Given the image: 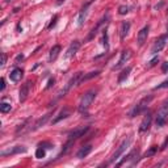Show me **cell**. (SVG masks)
<instances>
[{
  "label": "cell",
  "mask_w": 168,
  "mask_h": 168,
  "mask_svg": "<svg viewBox=\"0 0 168 168\" xmlns=\"http://www.w3.org/2000/svg\"><path fill=\"white\" fill-rule=\"evenodd\" d=\"M162 72L163 74H168V62L162 63Z\"/></svg>",
  "instance_id": "d6a6232c"
},
{
  "label": "cell",
  "mask_w": 168,
  "mask_h": 168,
  "mask_svg": "<svg viewBox=\"0 0 168 168\" xmlns=\"http://www.w3.org/2000/svg\"><path fill=\"white\" fill-rule=\"evenodd\" d=\"M168 121V106L163 105V108L158 112L156 114V118H155V124L158 127H162V126L166 125V122Z\"/></svg>",
  "instance_id": "8992f818"
},
{
  "label": "cell",
  "mask_w": 168,
  "mask_h": 168,
  "mask_svg": "<svg viewBox=\"0 0 168 168\" xmlns=\"http://www.w3.org/2000/svg\"><path fill=\"white\" fill-rule=\"evenodd\" d=\"M5 62H7V55H5L4 53H1V63H0V66L4 67L5 66Z\"/></svg>",
  "instance_id": "836d02e7"
},
{
  "label": "cell",
  "mask_w": 168,
  "mask_h": 168,
  "mask_svg": "<svg viewBox=\"0 0 168 168\" xmlns=\"http://www.w3.org/2000/svg\"><path fill=\"white\" fill-rule=\"evenodd\" d=\"M30 87H32V83L30 82H26L22 84L21 89H20V101L24 103L25 100L28 99V96H29V92H30Z\"/></svg>",
  "instance_id": "9a60e30c"
},
{
  "label": "cell",
  "mask_w": 168,
  "mask_h": 168,
  "mask_svg": "<svg viewBox=\"0 0 168 168\" xmlns=\"http://www.w3.org/2000/svg\"><path fill=\"white\" fill-rule=\"evenodd\" d=\"M54 83H55V79L54 78H51V79L49 80V83H47V85H46V89H49V88H51L53 85H54Z\"/></svg>",
  "instance_id": "e575fe53"
},
{
  "label": "cell",
  "mask_w": 168,
  "mask_h": 168,
  "mask_svg": "<svg viewBox=\"0 0 168 168\" xmlns=\"http://www.w3.org/2000/svg\"><path fill=\"white\" fill-rule=\"evenodd\" d=\"M22 59H24V55H22V54L17 55V58H16V61H17V62H19V61H22Z\"/></svg>",
  "instance_id": "74e56055"
},
{
  "label": "cell",
  "mask_w": 168,
  "mask_h": 168,
  "mask_svg": "<svg viewBox=\"0 0 168 168\" xmlns=\"http://www.w3.org/2000/svg\"><path fill=\"white\" fill-rule=\"evenodd\" d=\"M82 76H83V72H78V74H75L74 76L71 78V79L68 80V83L64 85V88L61 89V92L58 93V97H62V96H66V93L70 91V89L72 88V87H75V85H79V83H80V79H82Z\"/></svg>",
  "instance_id": "277c9868"
},
{
  "label": "cell",
  "mask_w": 168,
  "mask_h": 168,
  "mask_svg": "<svg viewBox=\"0 0 168 168\" xmlns=\"http://www.w3.org/2000/svg\"><path fill=\"white\" fill-rule=\"evenodd\" d=\"M156 151H158V147H156V146L150 147V150L146 151V154H145V156H143V158H150V156L155 155V154H156Z\"/></svg>",
  "instance_id": "83f0119b"
},
{
  "label": "cell",
  "mask_w": 168,
  "mask_h": 168,
  "mask_svg": "<svg viewBox=\"0 0 168 168\" xmlns=\"http://www.w3.org/2000/svg\"><path fill=\"white\" fill-rule=\"evenodd\" d=\"M50 116H51V113H47V114H45L43 117H41L40 120H37V121H36V124H34V126L32 127V130H38L40 127L45 126V125H46V122L49 121Z\"/></svg>",
  "instance_id": "ac0fdd59"
},
{
  "label": "cell",
  "mask_w": 168,
  "mask_h": 168,
  "mask_svg": "<svg viewBox=\"0 0 168 168\" xmlns=\"http://www.w3.org/2000/svg\"><path fill=\"white\" fill-rule=\"evenodd\" d=\"M29 122H30V120L28 118V120H25L24 122H22L21 125H19V127H17V130H16V135H20V133L22 134L24 133V130L26 129V126L29 125Z\"/></svg>",
  "instance_id": "d4e9b609"
},
{
  "label": "cell",
  "mask_w": 168,
  "mask_h": 168,
  "mask_svg": "<svg viewBox=\"0 0 168 168\" xmlns=\"http://www.w3.org/2000/svg\"><path fill=\"white\" fill-rule=\"evenodd\" d=\"M152 100V96H147V97H143V99L141 100V101L138 103L135 106H134L133 109L130 110V113H129V117H131V118H134V117H137L138 114H141L142 112L145 110V109L147 108V105L150 104V101Z\"/></svg>",
  "instance_id": "3957f363"
},
{
  "label": "cell",
  "mask_w": 168,
  "mask_h": 168,
  "mask_svg": "<svg viewBox=\"0 0 168 168\" xmlns=\"http://www.w3.org/2000/svg\"><path fill=\"white\" fill-rule=\"evenodd\" d=\"M151 122H152V116H151V113H147L146 116L143 117V120H142L141 125H139V133H146V131L150 129L151 126Z\"/></svg>",
  "instance_id": "9c48e42d"
},
{
  "label": "cell",
  "mask_w": 168,
  "mask_h": 168,
  "mask_svg": "<svg viewBox=\"0 0 168 168\" xmlns=\"http://www.w3.org/2000/svg\"><path fill=\"white\" fill-rule=\"evenodd\" d=\"M131 58V51L130 50H124V51L121 53V58H120V61L118 62H117V64L116 66L113 67V70H118V68H121L122 66H124V64L127 62L129 59H130Z\"/></svg>",
  "instance_id": "8fae6325"
},
{
  "label": "cell",
  "mask_w": 168,
  "mask_h": 168,
  "mask_svg": "<svg viewBox=\"0 0 168 168\" xmlns=\"http://www.w3.org/2000/svg\"><path fill=\"white\" fill-rule=\"evenodd\" d=\"M130 72H131V67H126L124 71L120 74V76H118V84H122V83H124L125 80L129 78V74H130Z\"/></svg>",
  "instance_id": "603a6c76"
},
{
  "label": "cell",
  "mask_w": 168,
  "mask_h": 168,
  "mask_svg": "<svg viewBox=\"0 0 168 168\" xmlns=\"http://www.w3.org/2000/svg\"><path fill=\"white\" fill-rule=\"evenodd\" d=\"M0 83H1V85H0V91H4V88H5V80H4V78H1Z\"/></svg>",
  "instance_id": "8d00e7d4"
},
{
  "label": "cell",
  "mask_w": 168,
  "mask_h": 168,
  "mask_svg": "<svg viewBox=\"0 0 168 168\" xmlns=\"http://www.w3.org/2000/svg\"><path fill=\"white\" fill-rule=\"evenodd\" d=\"M79 47H80V42H79V41L71 42V45L68 46V49H67L66 54H64V58H66V59H70V58H72V57H74V55L78 53Z\"/></svg>",
  "instance_id": "30bf717a"
},
{
  "label": "cell",
  "mask_w": 168,
  "mask_h": 168,
  "mask_svg": "<svg viewBox=\"0 0 168 168\" xmlns=\"http://www.w3.org/2000/svg\"><path fill=\"white\" fill-rule=\"evenodd\" d=\"M92 151V145H85V146H83L82 148H80L79 151H78V154H76V158H79V159H83V158H85L87 155H88L89 152Z\"/></svg>",
  "instance_id": "44dd1931"
},
{
  "label": "cell",
  "mask_w": 168,
  "mask_h": 168,
  "mask_svg": "<svg viewBox=\"0 0 168 168\" xmlns=\"http://www.w3.org/2000/svg\"><path fill=\"white\" fill-rule=\"evenodd\" d=\"M138 154H139V151L138 150H133L130 154H129L127 156H125L124 159H122L120 163H117V167H121V166H124L125 163H129V162H131V166H134V164L138 162Z\"/></svg>",
  "instance_id": "52a82bcc"
},
{
  "label": "cell",
  "mask_w": 168,
  "mask_h": 168,
  "mask_svg": "<svg viewBox=\"0 0 168 168\" xmlns=\"http://www.w3.org/2000/svg\"><path fill=\"white\" fill-rule=\"evenodd\" d=\"M57 20H58V16H55V17L53 19L51 24H50V25H49V26H47V28H49V29H51V28H53V26H54V25H55V22H57Z\"/></svg>",
  "instance_id": "d590c367"
},
{
  "label": "cell",
  "mask_w": 168,
  "mask_h": 168,
  "mask_svg": "<svg viewBox=\"0 0 168 168\" xmlns=\"http://www.w3.org/2000/svg\"><path fill=\"white\" fill-rule=\"evenodd\" d=\"M131 141H133V138H131V137H127L126 139H124V141L120 143V146L117 147V150L114 151V154L110 156V159H109V163H110V164L116 163V162L120 158H121L122 154H124L125 151H126V148H127V147L131 145Z\"/></svg>",
  "instance_id": "7a4b0ae2"
},
{
  "label": "cell",
  "mask_w": 168,
  "mask_h": 168,
  "mask_svg": "<svg viewBox=\"0 0 168 168\" xmlns=\"http://www.w3.org/2000/svg\"><path fill=\"white\" fill-rule=\"evenodd\" d=\"M148 32H150V28L148 25H146L145 28H142L138 33V37H137V42H138V46H143L145 42L147 40V36H148Z\"/></svg>",
  "instance_id": "4fadbf2b"
},
{
  "label": "cell",
  "mask_w": 168,
  "mask_h": 168,
  "mask_svg": "<svg viewBox=\"0 0 168 168\" xmlns=\"http://www.w3.org/2000/svg\"><path fill=\"white\" fill-rule=\"evenodd\" d=\"M127 12H129V7H126V5H121V7L118 8V13H120L121 16L126 15Z\"/></svg>",
  "instance_id": "f546056e"
},
{
  "label": "cell",
  "mask_w": 168,
  "mask_h": 168,
  "mask_svg": "<svg viewBox=\"0 0 168 168\" xmlns=\"http://www.w3.org/2000/svg\"><path fill=\"white\" fill-rule=\"evenodd\" d=\"M11 109H12V106H11V104H8V103H1L0 104L1 113H8V112H11Z\"/></svg>",
  "instance_id": "4316f807"
},
{
  "label": "cell",
  "mask_w": 168,
  "mask_h": 168,
  "mask_svg": "<svg viewBox=\"0 0 168 168\" xmlns=\"http://www.w3.org/2000/svg\"><path fill=\"white\" fill-rule=\"evenodd\" d=\"M96 95H97L96 89H89L88 92H85V93L83 95L82 99H80V103H79V112L80 113H84V112L88 110V108L92 105L93 100L96 99Z\"/></svg>",
  "instance_id": "6da1fadb"
},
{
  "label": "cell",
  "mask_w": 168,
  "mask_h": 168,
  "mask_svg": "<svg viewBox=\"0 0 168 168\" xmlns=\"http://www.w3.org/2000/svg\"><path fill=\"white\" fill-rule=\"evenodd\" d=\"M106 19H108V13H106V15L104 16V17H103L101 20H100L99 22H97V25H96V26H95L93 29L91 30V33H89V36H88V37H87V41H91L92 38H93L97 34V30H99V29H100V26H101V25H103V24H104V22L106 21Z\"/></svg>",
  "instance_id": "2e32d148"
},
{
  "label": "cell",
  "mask_w": 168,
  "mask_h": 168,
  "mask_svg": "<svg viewBox=\"0 0 168 168\" xmlns=\"http://www.w3.org/2000/svg\"><path fill=\"white\" fill-rule=\"evenodd\" d=\"M93 1V0H91V1H88L85 5L80 9V12H79V16H78V25L79 26H82V25L84 24V20H85V17H87V13H88V8H89V5H91V3Z\"/></svg>",
  "instance_id": "5bb4252c"
},
{
  "label": "cell",
  "mask_w": 168,
  "mask_h": 168,
  "mask_svg": "<svg viewBox=\"0 0 168 168\" xmlns=\"http://www.w3.org/2000/svg\"><path fill=\"white\" fill-rule=\"evenodd\" d=\"M164 105H166V106H168V101H166V103H164Z\"/></svg>",
  "instance_id": "ab89813d"
},
{
  "label": "cell",
  "mask_w": 168,
  "mask_h": 168,
  "mask_svg": "<svg viewBox=\"0 0 168 168\" xmlns=\"http://www.w3.org/2000/svg\"><path fill=\"white\" fill-rule=\"evenodd\" d=\"M103 43H104V46H105V49L108 50V47H109V45H108V32H106V28L104 30H103Z\"/></svg>",
  "instance_id": "f1b7e54d"
},
{
  "label": "cell",
  "mask_w": 168,
  "mask_h": 168,
  "mask_svg": "<svg viewBox=\"0 0 168 168\" xmlns=\"http://www.w3.org/2000/svg\"><path fill=\"white\" fill-rule=\"evenodd\" d=\"M59 53H61V46L59 45H55V46H53V49L50 50V57H49V59L51 61H55L58 58V55H59Z\"/></svg>",
  "instance_id": "7402d4cb"
},
{
  "label": "cell",
  "mask_w": 168,
  "mask_h": 168,
  "mask_svg": "<svg viewBox=\"0 0 168 168\" xmlns=\"http://www.w3.org/2000/svg\"><path fill=\"white\" fill-rule=\"evenodd\" d=\"M70 116H71V109L67 108V106H66V108H63L62 110H61L59 113H58L57 116L54 117V120L51 121V124H53V125H55V124H58L59 121H62V120L67 118V117H70Z\"/></svg>",
  "instance_id": "7c38bea8"
},
{
  "label": "cell",
  "mask_w": 168,
  "mask_h": 168,
  "mask_svg": "<svg viewBox=\"0 0 168 168\" xmlns=\"http://www.w3.org/2000/svg\"><path fill=\"white\" fill-rule=\"evenodd\" d=\"M162 88H168V79H167V80H164L163 83H160L159 85H156L154 89H162Z\"/></svg>",
  "instance_id": "4dcf8cb0"
},
{
  "label": "cell",
  "mask_w": 168,
  "mask_h": 168,
  "mask_svg": "<svg viewBox=\"0 0 168 168\" xmlns=\"http://www.w3.org/2000/svg\"><path fill=\"white\" fill-rule=\"evenodd\" d=\"M22 75H24V71L17 67V68H15V70H12V71H11L9 78H11V80H12V82L16 83V82H19V80H21Z\"/></svg>",
  "instance_id": "ffe728a7"
},
{
  "label": "cell",
  "mask_w": 168,
  "mask_h": 168,
  "mask_svg": "<svg viewBox=\"0 0 168 168\" xmlns=\"http://www.w3.org/2000/svg\"><path fill=\"white\" fill-rule=\"evenodd\" d=\"M167 32H168V26H167Z\"/></svg>",
  "instance_id": "60d3db41"
},
{
  "label": "cell",
  "mask_w": 168,
  "mask_h": 168,
  "mask_svg": "<svg viewBox=\"0 0 168 168\" xmlns=\"http://www.w3.org/2000/svg\"><path fill=\"white\" fill-rule=\"evenodd\" d=\"M99 74H100V71H92V72H89V74L84 75V76H82V79H80V83L79 84H82L83 82H87V80H89V79H92V78L97 76Z\"/></svg>",
  "instance_id": "cb8c5ba5"
},
{
  "label": "cell",
  "mask_w": 168,
  "mask_h": 168,
  "mask_svg": "<svg viewBox=\"0 0 168 168\" xmlns=\"http://www.w3.org/2000/svg\"><path fill=\"white\" fill-rule=\"evenodd\" d=\"M26 151V148H25L24 146H16L13 148H9V150L7 151H1L0 152V155L1 156H5V155H15V154H19V152H25Z\"/></svg>",
  "instance_id": "e0dca14e"
},
{
  "label": "cell",
  "mask_w": 168,
  "mask_h": 168,
  "mask_svg": "<svg viewBox=\"0 0 168 168\" xmlns=\"http://www.w3.org/2000/svg\"><path fill=\"white\" fill-rule=\"evenodd\" d=\"M45 156H46V151H45V148L42 146H40L37 150H36V158L37 159H43Z\"/></svg>",
  "instance_id": "484cf974"
},
{
  "label": "cell",
  "mask_w": 168,
  "mask_h": 168,
  "mask_svg": "<svg viewBox=\"0 0 168 168\" xmlns=\"http://www.w3.org/2000/svg\"><path fill=\"white\" fill-rule=\"evenodd\" d=\"M88 130H89L88 126H80V127L75 129L74 131H71V133L68 134V139H71V141H76V139L80 138V137H84V134H85Z\"/></svg>",
  "instance_id": "ba28073f"
},
{
  "label": "cell",
  "mask_w": 168,
  "mask_h": 168,
  "mask_svg": "<svg viewBox=\"0 0 168 168\" xmlns=\"http://www.w3.org/2000/svg\"><path fill=\"white\" fill-rule=\"evenodd\" d=\"M168 43V34H163L154 42L152 47H151V54H158L159 51L164 49Z\"/></svg>",
  "instance_id": "5b68a950"
},
{
  "label": "cell",
  "mask_w": 168,
  "mask_h": 168,
  "mask_svg": "<svg viewBox=\"0 0 168 168\" xmlns=\"http://www.w3.org/2000/svg\"><path fill=\"white\" fill-rule=\"evenodd\" d=\"M158 62H159V58H158V57H155V58H154V59H151L150 62H148L147 67H152V66H155V64L158 63Z\"/></svg>",
  "instance_id": "1f68e13d"
},
{
  "label": "cell",
  "mask_w": 168,
  "mask_h": 168,
  "mask_svg": "<svg viewBox=\"0 0 168 168\" xmlns=\"http://www.w3.org/2000/svg\"><path fill=\"white\" fill-rule=\"evenodd\" d=\"M129 30H130V21H122L121 28H120V34H121L122 41H124L126 38V36L129 34Z\"/></svg>",
  "instance_id": "d6986e66"
},
{
  "label": "cell",
  "mask_w": 168,
  "mask_h": 168,
  "mask_svg": "<svg viewBox=\"0 0 168 168\" xmlns=\"http://www.w3.org/2000/svg\"><path fill=\"white\" fill-rule=\"evenodd\" d=\"M62 1H63V0H58V1H57V4H58V5H59V4H62Z\"/></svg>",
  "instance_id": "f35d334b"
}]
</instances>
